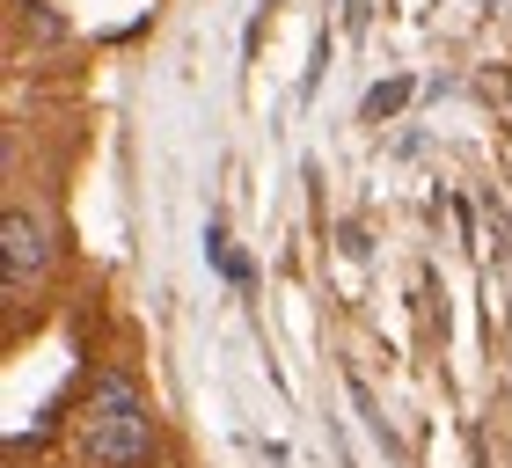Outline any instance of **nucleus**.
<instances>
[{
    "instance_id": "f257e3e1",
    "label": "nucleus",
    "mask_w": 512,
    "mask_h": 468,
    "mask_svg": "<svg viewBox=\"0 0 512 468\" xmlns=\"http://www.w3.org/2000/svg\"><path fill=\"white\" fill-rule=\"evenodd\" d=\"M81 447H88V461H103V468H139V461H147L154 410H147V395L132 388V373H103V381L88 388Z\"/></svg>"
},
{
    "instance_id": "7ed1b4c3",
    "label": "nucleus",
    "mask_w": 512,
    "mask_h": 468,
    "mask_svg": "<svg viewBox=\"0 0 512 468\" xmlns=\"http://www.w3.org/2000/svg\"><path fill=\"white\" fill-rule=\"evenodd\" d=\"M403 103H410V81H388V88H374V96H366V117L381 125V117H395Z\"/></svg>"
},
{
    "instance_id": "f03ea898",
    "label": "nucleus",
    "mask_w": 512,
    "mask_h": 468,
    "mask_svg": "<svg viewBox=\"0 0 512 468\" xmlns=\"http://www.w3.org/2000/svg\"><path fill=\"white\" fill-rule=\"evenodd\" d=\"M0 249H8V293H30L44 271H52V227H44L37 213H15L0 220Z\"/></svg>"
}]
</instances>
